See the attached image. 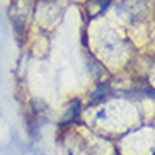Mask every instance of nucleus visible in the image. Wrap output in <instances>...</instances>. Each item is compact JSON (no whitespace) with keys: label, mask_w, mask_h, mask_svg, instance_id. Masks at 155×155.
Masks as SVG:
<instances>
[{"label":"nucleus","mask_w":155,"mask_h":155,"mask_svg":"<svg viewBox=\"0 0 155 155\" xmlns=\"http://www.w3.org/2000/svg\"><path fill=\"white\" fill-rule=\"evenodd\" d=\"M107 92H109L107 84H99V85H97V91L94 92V96H92L91 104H97V102H101V101H104L106 96H107Z\"/></svg>","instance_id":"obj_2"},{"label":"nucleus","mask_w":155,"mask_h":155,"mask_svg":"<svg viewBox=\"0 0 155 155\" xmlns=\"http://www.w3.org/2000/svg\"><path fill=\"white\" fill-rule=\"evenodd\" d=\"M78 114H80V101L75 99L68 104V111H67V114H65L61 124L65 126V124H70V123H73V121H77Z\"/></svg>","instance_id":"obj_1"}]
</instances>
